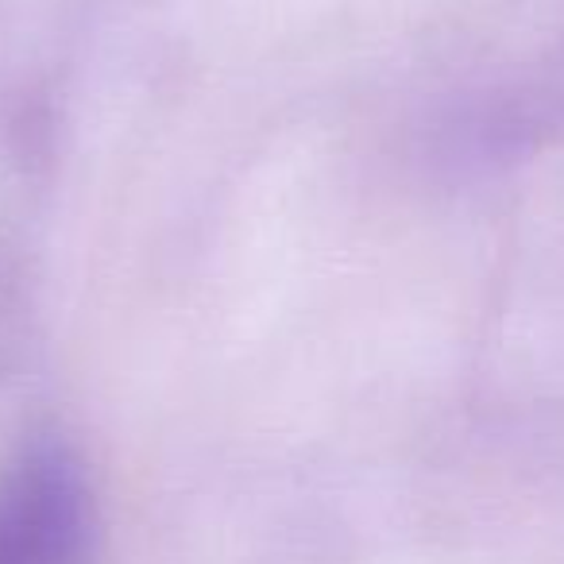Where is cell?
<instances>
[{"instance_id": "cell-1", "label": "cell", "mask_w": 564, "mask_h": 564, "mask_svg": "<svg viewBox=\"0 0 564 564\" xmlns=\"http://www.w3.org/2000/svg\"><path fill=\"white\" fill-rule=\"evenodd\" d=\"M89 487L63 445L24 448L0 471V564H82Z\"/></svg>"}]
</instances>
